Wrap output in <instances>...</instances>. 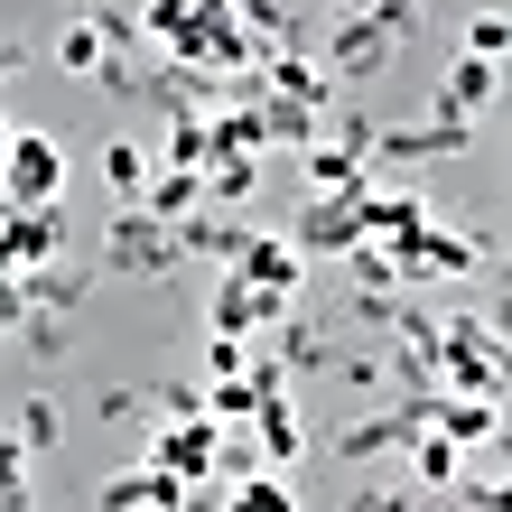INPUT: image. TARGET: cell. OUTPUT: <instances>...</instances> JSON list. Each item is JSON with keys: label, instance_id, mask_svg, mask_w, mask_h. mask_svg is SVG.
I'll use <instances>...</instances> for the list:
<instances>
[{"label": "cell", "instance_id": "cell-1", "mask_svg": "<svg viewBox=\"0 0 512 512\" xmlns=\"http://www.w3.org/2000/svg\"><path fill=\"white\" fill-rule=\"evenodd\" d=\"M410 28H419V0H364V10H345V19L308 47V56L326 66V84L345 94V84H373L391 56H401V38H410Z\"/></svg>", "mask_w": 512, "mask_h": 512}, {"label": "cell", "instance_id": "cell-2", "mask_svg": "<svg viewBox=\"0 0 512 512\" xmlns=\"http://www.w3.org/2000/svg\"><path fill=\"white\" fill-rule=\"evenodd\" d=\"M419 429H429V401H419V391H401V401H382V410H364V419H345V429H336V457H345V466L401 457Z\"/></svg>", "mask_w": 512, "mask_h": 512}, {"label": "cell", "instance_id": "cell-3", "mask_svg": "<svg viewBox=\"0 0 512 512\" xmlns=\"http://www.w3.org/2000/svg\"><path fill=\"white\" fill-rule=\"evenodd\" d=\"M103 270H122V280H168V270H177L168 224L140 215V205H122V215L103 224Z\"/></svg>", "mask_w": 512, "mask_h": 512}, {"label": "cell", "instance_id": "cell-4", "mask_svg": "<svg viewBox=\"0 0 512 512\" xmlns=\"http://www.w3.org/2000/svg\"><path fill=\"white\" fill-rule=\"evenodd\" d=\"M56 187H66V149L47 131H10V149H0V196L38 215V205H56Z\"/></svg>", "mask_w": 512, "mask_h": 512}, {"label": "cell", "instance_id": "cell-5", "mask_svg": "<svg viewBox=\"0 0 512 512\" xmlns=\"http://www.w3.org/2000/svg\"><path fill=\"white\" fill-rule=\"evenodd\" d=\"M485 261H494V252H485V233H457V224H438V215H429L391 270H401V289H410V280H466V270H485Z\"/></svg>", "mask_w": 512, "mask_h": 512}, {"label": "cell", "instance_id": "cell-6", "mask_svg": "<svg viewBox=\"0 0 512 512\" xmlns=\"http://www.w3.org/2000/svg\"><path fill=\"white\" fill-rule=\"evenodd\" d=\"M224 270H233L243 289H261V298H308V252H298L289 233H243Z\"/></svg>", "mask_w": 512, "mask_h": 512}, {"label": "cell", "instance_id": "cell-7", "mask_svg": "<svg viewBox=\"0 0 512 512\" xmlns=\"http://www.w3.org/2000/svg\"><path fill=\"white\" fill-rule=\"evenodd\" d=\"M475 140V122H373L364 168H419V159H457Z\"/></svg>", "mask_w": 512, "mask_h": 512}, {"label": "cell", "instance_id": "cell-8", "mask_svg": "<svg viewBox=\"0 0 512 512\" xmlns=\"http://www.w3.org/2000/svg\"><path fill=\"white\" fill-rule=\"evenodd\" d=\"M354 196H364V187H345V196H308V205H298V224H289V243L308 252V261H345L354 243H364V215H354Z\"/></svg>", "mask_w": 512, "mask_h": 512}, {"label": "cell", "instance_id": "cell-9", "mask_svg": "<svg viewBox=\"0 0 512 512\" xmlns=\"http://www.w3.org/2000/svg\"><path fill=\"white\" fill-rule=\"evenodd\" d=\"M140 466L177 475V485H215V419H159V438H149Z\"/></svg>", "mask_w": 512, "mask_h": 512}, {"label": "cell", "instance_id": "cell-10", "mask_svg": "<svg viewBox=\"0 0 512 512\" xmlns=\"http://www.w3.org/2000/svg\"><path fill=\"white\" fill-rule=\"evenodd\" d=\"M289 308H298V298H261V289H243V280L224 270V280H215V298H205V336H233V345H252L261 326H280Z\"/></svg>", "mask_w": 512, "mask_h": 512}, {"label": "cell", "instance_id": "cell-11", "mask_svg": "<svg viewBox=\"0 0 512 512\" xmlns=\"http://www.w3.org/2000/svg\"><path fill=\"white\" fill-rule=\"evenodd\" d=\"M503 94V66H485V56H447V75H438V94H429V122H475V112H494Z\"/></svg>", "mask_w": 512, "mask_h": 512}, {"label": "cell", "instance_id": "cell-12", "mask_svg": "<svg viewBox=\"0 0 512 512\" xmlns=\"http://www.w3.org/2000/svg\"><path fill=\"white\" fill-rule=\"evenodd\" d=\"M0 261H10V270L66 261V224H56V205H38V215H28V205H10V215H0Z\"/></svg>", "mask_w": 512, "mask_h": 512}, {"label": "cell", "instance_id": "cell-13", "mask_svg": "<svg viewBox=\"0 0 512 512\" xmlns=\"http://www.w3.org/2000/svg\"><path fill=\"white\" fill-rule=\"evenodd\" d=\"M243 429H252V447H261V466H270V475L308 466V419H298V401H261Z\"/></svg>", "mask_w": 512, "mask_h": 512}, {"label": "cell", "instance_id": "cell-14", "mask_svg": "<svg viewBox=\"0 0 512 512\" xmlns=\"http://www.w3.org/2000/svg\"><path fill=\"white\" fill-rule=\"evenodd\" d=\"M261 187V149H215V159L196 168V196L215 205V215H233V205H252Z\"/></svg>", "mask_w": 512, "mask_h": 512}, {"label": "cell", "instance_id": "cell-15", "mask_svg": "<svg viewBox=\"0 0 512 512\" xmlns=\"http://www.w3.org/2000/svg\"><path fill=\"white\" fill-rule=\"evenodd\" d=\"M419 401H429V429L447 447H485L503 429V401H457V391H419Z\"/></svg>", "mask_w": 512, "mask_h": 512}, {"label": "cell", "instance_id": "cell-16", "mask_svg": "<svg viewBox=\"0 0 512 512\" xmlns=\"http://www.w3.org/2000/svg\"><path fill=\"white\" fill-rule=\"evenodd\" d=\"M215 512H308V494L289 485V475H233V485H215Z\"/></svg>", "mask_w": 512, "mask_h": 512}, {"label": "cell", "instance_id": "cell-17", "mask_svg": "<svg viewBox=\"0 0 512 512\" xmlns=\"http://www.w3.org/2000/svg\"><path fill=\"white\" fill-rule=\"evenodd\" d=\"M289 159H298V177H308V196L364 187V159H354V149H336V140H308V149H289Z\"/></svg>", "mask_w": 512, "mask_h": 512}, {"label": "cell", "instance_id": "cell-18", "mask_svg": "<svg viewBox=\"0 0 512 512\" xmlns=\"http://www.w3.org/2000/svg\"><path fill=\"white\" fill-rule=\"evenodd\" d=\"M401 457H410V475H419L429 494H457V485H466V447H447L438 429H419V438L401 447Z\"/></svg>", "mask_w": 512, "mask_h": 512}, {"label": "cell", "instance_id": "cell-19", "mask_svg": "<svg viewBox=\"0 0 512 512\" xmlns=\"http://www.w3.org/2000/svg\"><path fill=\"white\" fill-rule=\"evenodd\" d=\"M205 10H215V0H140V19H131V28H140V47H159V56H168Z\"/></svg>", "mask_w": 512, "mask_h": 512}, {"label": "cell", "instance_id": "cell-20", "mask_svg": "<svg viewBox=\"0 0 512 512\" xmlns=\"http://www.w3.org/2000/svg\"><path fill=\"white\" fill-rule=\"evenodd\" d=\"M196 168H149V187H140V215H159V224H177V215H196Z\"/></svg>", "mask_w": 512, "mask_h": 512}, {"label": "cell", "instance_id": "cell-21", "mask_svg": "<svg viewBox=\"0 0 512 512\" xmlns=\"http://www.w3.org/2000/svg\"><path fill=\"white\" fill-rule=\"evenodd\" d=\"M10 438L28 447V457H47V447H56V438H66V410H56V401H47V391H38V401H19V429H10Z\"/></svg>", "mask_w": 512, "mask_h": 512}, {"label": "cell", "instance_id": "cell-22", "mask_svg": "<svg viewBox=\"0 0 512 512\" xmlns=\"http://www.w3.org/2000/svg\"><path fill=\"white\" fill-rule=\"evenodd\" d=\"M103 177H112V196H122V205H140V187H149V149H140V140H112V149H103Z\"/></svg>", "mask_w": 512, "mask_h": 512}, {"label": "cell", "instance_id": "cell-23", "mask_svg": "<svg viewBox=\"0 0 512 512\" xmlns=\"http://www.w3.org/2000/svg\"><path fill=\"white\" fill-rule=\"evenodd\" d=\"M205 112H168V168H205Z\"/></svg>", "mask_w": 512, "mask_h": 512}, {"label": "cell", "instance_id": "cell-24", "mask_svg": "<svg viewBox=\"0 0 512 512\" xmlns=\"http://www.w3.org/2000/svg\"><path fill=\"white\" fill-rule=\"evenodd\" d=\"M457 47H466V56H485V66H503V47H512V28H503V10H475V19L457 28Z\"/></svg>", "mask_w": 512, "mask_h": 512}, {"label": "cell", "instance_id": "cell-25", "mask_svg": "<svg viewBox=\"0 0 512 512\" xmlns=\"http://www.w3.org/2000/svg\"><path fill=\"white\" fill-rule=\"evenodd\" d=\"M10 345H28L38 364H56V354H66V317H19V326H10Z\"/></svg>", "mask_w": 512, "mask_h": 512}, {"label": "cell", "instance_id": "cell-26", "mask_svg": "<svg viewBox=\"0 0 512 512\" xmlns=\"http://www.w3.org/2000/svg\"><path fill=\"white\" fill-rule=\"evenodd\" d=\"M345 512H419V503H410L401 485H354V503H345Z\"/></svg>", "mask_w": 512, "mask_h": 512}, {"label": "cell", "instance_id": "cell-27", "mask_svg": "<svg viewBox=\"0 0 512 512\" xmlns=\"http://www.w3.org/2000/svg\"><path fill=\"white\" fill-rule=\"evenodd\" d=\"M0 494H28V447L0 438Z\"/></svg>", "mask_w": 512, "mask_h": 512}, {"label": "cell", "instance_id": "cell-28", "mask_svg": "<svg viewBox=\"0 0 512 512\" xmlns=\"http://www.w3.org/2000/svg\"><path fill=\"white\" fill-rule=\"evenodd\" d=\"M103 419H149V391H131V382L103 391Z\"/></svg>", "mask_w": 512, "mask_h": 512}, {"label": "cell", "instance_id": "cell-29", "mask_svg": "<svg viewBox=\"0 0 512 512\" xmlns=\"http://www.w3.org/2000/svg\"><path fill=\"white\" fill-rule=\"evenodd\" d=\"M466 512H503V475H485V485H457Z\"/></svg>", "mask_w": 512, "mask_h": 512}, {"label": "cell", "instance_id": "cell-30", "mask_svg": "<svg viewBox=\"0 0 512 512\" xmlns=\"http://www.w3.org/2000/svg\"><path fill=\"white\" fill-rule=\"evenodd\" d=\"M19 66H28V56H19V38H0V84H10Z\"/></svg>", "mask_w": 512, "mask_h": 512}, {"label": "cell", "instance_id": "cell-31", "mask_svg": "<svg viewBox=\"0 0 512 512\" xmlns=\"http://www.w3.org/2000/svg\"><path fill=\"white\" fill-rule=\"evenodd\" d=\"M317 10H336V19H345V10H364V0H317Z\"/></svg>", "mask_w": 512, "mask_h": 512}, {"label": "cell", "instance_id": "cell-32", "mask_svg": "<svg viewBox=\"0 0 512 512\" xmlns=\"http://www.w3.org/2000/svg\"><path fill=\"white\" fill-rule=\"evenodd\" d=\"M0 149H10V112H0Z\"/></svg>", "mask_w": 512, "mask_h": 512}, {"label": "cell", "instance_id": "cell-33", "mask_svg": "<svg viewBox=\"0 0 512 512\" xmlns=\"http://www.w3.org/2000/svg\"><path fill=\"white\" fill-rule=\"evenodd\" d=\"M0 280H10V261H0Z\"/></svg>", "mask_w": 512, "mask_h": 512}, {"label": "cell", "instance_id": "cell-34", "mask_svg": "<svg viewBox=\"0 0 512 512\" xmlns=\"http://www.w3.org/2000/svg\"><path fill=\"white\" fill-rule=\"evenodd\" d=\"M0 215H10V196H0Z\"/></svg>", "mask_w": 512, "mask_h": 512}]
</instances>
